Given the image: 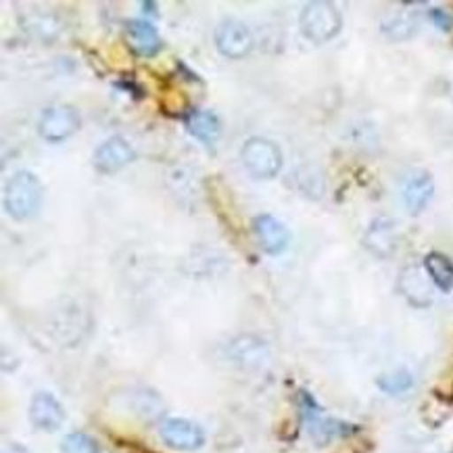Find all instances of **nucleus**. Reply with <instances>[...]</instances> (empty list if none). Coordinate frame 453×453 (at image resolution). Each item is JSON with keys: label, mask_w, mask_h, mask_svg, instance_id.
<instances>
[{"label": "nucleus", "mask_w": 453, "mask_h": 453, "mask_svg": "<svg viewBox=\"0 0 453 453\" xmlns=\"http://www.w3.org/2000/svg\"><path fill=\"white\" fill-rule=\"evenodd\" d=\"M44 199V188L42 182L36 173L21 170L11 176V180L4 186L3 195V205L4 211L17 222H26L32 219L40 211Z\"/></svg>", "instance_id": "obj_1"}, {"label": "nucleus", "mask_w": 453, "mask_h": 453, "mask_svg": "<svg viewBox=\"0 0 453 453\" xmlns=\"http://www.w3.org/2000/svg\"><path fill=\"white\" fill-rule=\"evenodd\" d=\"M342 27L341 11L326 0L307 3L299 15V30L313 44H326L339 36Z\"/></svg>", "instance_id": "obj_2"}, {"label": "nucleus", "mask_w": 453, "mask_h": 453, "mask_svg": "<svg viewBox=\"0 0 453 453\" xmlns=\"http://www.w3.org/2000/svg\"><path fill=\"white\" fill-rule=\"evenodd\" d=\"M241 161L253 178L272 180L282 170V150L268 138L253 136L242 144Z\"/></svg>", "instance_id": "obj_3"}, {"label": "nucleus", "mask_w": 453, "mask_h": 453, "mask_svg": "<svg viewBox=\"0 0 453 453\" xmlns=\"http://www.w3.org/2000/svg\"><path fill=\"white\" fill-rule=\"evenodd\" d=\"M299 395H301L299 405H301V414H303L305 426L318 445H326L328 441H333L334 437H341V434L349 433L351 428L349 424L324 416L322 410H319V405L313 402L310 393L301 391Z\"/></svg>", "instance_id": "obj_4"}, {"label": "nucleus", "mask_w": 453, "mask_h": 453, "mask_svg": "<svg viewBox=\"0 0 453 453\" xmlns=\"http://www.w3.org/2000/svg\"><path fill=\"white\" fill-rule=\"evenodd\" d=\"M80 113L75 111L72 104H55V107L44 109L38 121V132L44 141L61 142L67 141L80 130Z\"/></svg>", "instance_id": "obj_5"}, {"label": "nucleus", "mask_w": 453, "mask_h": 453, "mask_svg": "<svg viewBox=\"0 0 453 453\" xmlns=\"http://www.w3.org/2000/svg\"><path fill=\"white\" fill-rule=\"evenodd\" d=\"M164 443L178 451H196L205 445V431L186 418H165L159 426Z\"/></svg>", "instance_id": "obj_6"}, {"label": "nucleus", "mask_w": 453, "mask_h": 453, "mask_svg": "<svg viewBox=\"0 0 453 453\" xmlns=\"http://www.w3.org/2000/svg\"><path fill=\"white\" fill-rule=\"evenodd\" d=\"M216 46L219 55L228 57V59H242L253 49L251 30L238 19L219 21L216 30Z\"/></svg>", "instance_id": "obj_7"}, {"label": "nucleus", "mask_w": 453, "mask_h": 453, "mask_svg": "<svg viewBox=\"0 0 453 453\" xmlns=\"http://www.w3.org/2000/svg\"><path fill=\"white\" fill-rule=\"evenodd\" d=\"M134 157H136L134 149H132V144L127 142L126 138L111 136V138H107L103 144H98L95 155H92V165H95V170L98 173L109 176V173L119 172L121 167L132 164V161H134Z\"/></svg>", "instance_id": "obj_8"}, {"label": "nucleus", "mask_w": 453, "mask_h": 453, "mask_svg": "<svg viewBox=\"0 0 453 453\" xmlns=\"http://www.w3.org/2000/svg\"><path fill=\"white\" fill-rule=\"evenodd\" d=\"M27 416H30L32 426L42 433H57L65 422V410H63L59 399L49 391L34 395Z\"/></svg>", "instance_id": "obj_9"}, {"label": "nucleus", "mask_w": 453, "mask_h": 453, "mask_svg": "<svg viewBox=\"0 0 453 453\" xmlns=\"http://www.w3.org/2000/svg\"><path fill=\"white\" fill-rule=\"evenodd\" d=\"M253 234L257 238L259 247L268 255H282L290 242V232L280 219L270 213H261L253 219Z\"/></svg>", "instance_id": "obj_10"}, {"label": "nucleus", "mask_w": 453, "mask_h": 453, "mask_svg": "<svg viewBox=\"0 0 453 453\" xmlns=\"http://www.w3.org/2000/svg\"><path fill=\"white\" fill-rule=\"evenodd\" d=\"M434 195V180L433 173L426 170H414L408 178L403 180V205L411 216H418L426 209L428 203H431Z\"/></svg>", "instance_id": "obj_11"}, {"label": "nucleus", "mask_w": 453, "mask_h": 453, "mask_svg": "<svg viewBox=\"0 0 453 453\" xmlns=\"http://www.w3.org/2000/svg\"><path fill=\"white\" fill-rule=\"evenodd\" d=\"M431 278H428L426 270L410 265L399 276V290L405 299L414 307H428L433 303V288Z\"/></svg>", "instance_id": "obj_12"}, {"label": "nucleus", "mask_w": 453, "mask_h": 453, "mask_svg": "<svg viewBox=\"0 0 453 453\" xmlns=\"http://www.w3.org/2000/svg\"><path fill=\"white\" fill-rule=\"evenodd\" d=\"M126 36L132 49L141 57H155L161 50L159 32L147 19H132L126 26Z\"/></svg>", "instance_id": "obj_13"}, {"label": "nucleus", "mask_w": 453, "mask_h": 453, "mask_svg": "<svg viewBox=\"0 0 453 453\" xmlns=\"http://www.w3.org/2000/svg\"><path fill=\"white\" fill-rule=\"evenodd\" d=\"M364 245L379 257H388L397 247V238H395V224L387 218H379L370 224L368 232L364 236Z\"/></svg>", "instance_id": "obj_14"}, {"label": "nucleus", "mask_w": 453, "mask_h": 453, "mask_svg": "<svg viewBox=\"0 0 453 453\" xmlns=\"http://www.w3.org/2000/svg\"><path fill=\"white\" fill-rule=\"evenodd\" d=\"M184 124L188 134L205 144L207 149H213V144L219 138V132H222V124H219L218 115L213 111H190L186 115Z\"/></svg>", "instance_id": "obj_15"}, {"label": "nucleus", "mask_w": 453, "mask_h": 453, "mask_svg": "<svg viewBox=\"0 0 453 453\" xmlns=\"http://www.w3.org/2000/svg\"><path fill=\"white\" fill-rule=\"evenodd\" d=\"M424 270H426L428 278H431L434 287L443 293H451L453 290V259L447 257L445 253L433 251L424 257Z\"/></svg>", "instance_id": "obj_16"}, {"label": "nucleus", "mask_w": 453, "mask_h": 453, "mask_svg": "<svg viewBox=\"0 0 453 453\" xmlns=\"http://www.w3.org/2000/svg\"><path fill=\"white\" fill-rule=\"evenodd\" d=\"M376 385L387 395H403L414 387V376L408 370H395L391 374H382Z\"/></svg>", "instance_id": "obj_17"}, {"label": "nucleus", "mask_w": 453, "mask_h": 453, "mask_svg": "<svg viewBox=\"0 0 453 453\" xmlns=\"http://www.w3.org/2000/svg\"><path fill=\"white\" fill-rule=\"evenodd\" d=\"M61 453H101V447L90 434L86 433H69L61 441Z\"/></svg>", "instance_id": "obj_18"}, {"label": "nucleus", "mask_w": 453, "mask_h": 453, "mask_svg": "<svg viewBox=\"0 0 453 453\" xmlns=\"http://www.w3.org/2000/svg\"><path fill=\"white\" fill-rule=\"evenodd\" d=\"M428 15H431V21L439 27V30L449 32L451 27H453V17L447 13V11H443V9H431V11H428Z\"/></svg>", "instance_id": "obj_19"}, {"label": "nucleus", "mask_w": 453, "mask_h": 453, "mask_svg": "<svg viewBox=\"0 0 453 453\" xmlns=\"http://www.w3.org/2000/svg\"><path fill=\"white\" fill-rule=\"evenodd\" d=\"M3 453H30V451H27L26 447H21V445H17V443H11Z\"/></svg>", "instance_id": "obj_20"}, {"label": "nucleus", "mask_w": 453, "mask_h": 453, "mask_svg": "<svg viewBox=\"0 0 453 453\" xmlns=\"http://www.w3.org/2000/svg\"><path fill=\"white\" fill-rule=\"evenodd\" d=\"M130 453H157V451L149 449V447H130Z\"/></svg>", "instance_id": "obj_21"}]
</instances>
